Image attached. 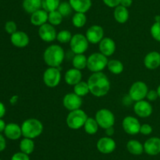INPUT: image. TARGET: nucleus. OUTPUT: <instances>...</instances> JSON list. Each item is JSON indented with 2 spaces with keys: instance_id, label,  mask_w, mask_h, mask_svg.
I'll list each match as a JSON object with an SVG mask.
<instances>
[{
  "instance_id": "39448f33",
  "label": "nucleus",
  "mask_w": 160,
  "mask_h": 160,
  "mask_svg": "<svg viewBox=\"0 0 160 160\" xmlns=\"http://www.w3.org/2000/svg\"><path fill=\"white\" fill-rule=\"evenodd\" d=\"M88 118V117L85 111L80 108L70 111L66 119V122L67 126L71 130H79L81 127H84Z\"/></svg>"
},
{
  "instance_id": "3c124183",
  "label": "nucleus",
  "mask_w": 160,
  "mask_h": 160,
  "mask_svg": "<svg viewBox=\"0 0 160 160\" xmlns=\"http://www.w3.org/2000/svg\"><path fill=\"white\" fill-rule=\"evenodd\" d=\"M156 91H157L158 95H159V97L160 98V84L159 85V86L157 87V89H156Z\"/></svg>"
},
{
  "instance_id": "7ed1b4c3",
  "label": "nucleus",
  "mask_w": 160,
  "mask_h": 160,
  "mask_svg": "<svg viewBox=\"0 0 160 160\" xmlns=\"http://www.w3.org/2000/svg\"><path fill=\"white\" fill-rule=\"evenodd\" d=\"M22 135L23 137L34 139L42 133L44 130L43 124L40 120L34 118L28 119L21 125Z\"/></svg>"
},
{
  "instance_id": "ea45409f",
  "label": "nucleus",
  "mask_w": 160,
  "mask_h": 160,
  "mask_svg": "<svg viewBox=\"0 0 160 160\" xmlns=\"http://www.w3.org/2000/svg\"><path fill=\"white\" fill-rule=\"evenodd\" d=\"M152 125H150L149 124H143V125H141L140 129V133L143 135H149L152 133Z\"/></svg>"
},
{
  "instance_id": "7c9ffc66",
  "label": "nucleus",
  "mask_w": 160,
  "mask_h": 160,
  "mask_svg": "<svg viewBox=\"0 0 160 160\" xmlns=\"http://www.w3.org/2000/svg\"><path fill=\"white\" fill-rule=\"evenodd\" d=\"M73 93H75L77 95L80 96L81 97L88 95L90 93V89H89V86L87 82L81 81L78 84L73 86Z\"/></svg>"
},
{
  "instance_id": "2eb2a0df",
  "label": "nucleus",
  "mask_w": 160,
  "mask_h": 160,
  "mask_svg": "<svg viewBox=\"0 0 160 160\" xmlns=\"http://www.w3.org/2000/svg\"><path fill=\"white\" fill-rule=\"evenodd\" d=\"M134 111L138 117L148 118L152 114L153 108L148 100H142L135 102L134 105Z\"/></svg>"
},
{
  "instance_id": "a19ab883",
  "label": "nucleus",
  "mask_w": 160,
  "mask_h": 160,
  "mask_svg": "<svg viewBox=\"0 0 160 160\" xmlns=\"http://www.w3.org/2000/svg\"><path fill=\"white\" fill-rule=\"evenodd\" d=\"M158 97H159L158 93L157 91L155 90V89L148 90V93H147V96H146V98L148 99V101H155V100H157Z\"/></svg>"
},
{
  "instance_id": "09e8293b",
  "label": "nucleus",
  "mask_w": 160,
  "mask_h": 160,
  "mask_svg": "<svg viewBox=\"0 0 160 160\" xmlns=\"http://www.w3.org/2000/svg\"><path fill=\"white\" fill-rule=\"evenodd\" d=\"M17 99H18V97H17V96H13V97L10 99V103L12 104H14L17 101Z\"/></svg>"
},
{
  "instance_id": "20e7f679",
  "label": "nucleus",
  "mask_w": 160,
  "mask_h": 160,
  "mask_svg": "<svg viewBox=\"0 0 160 160\" xmlns=\"http://www.w3.org/2000/svg\"><path fill=\"white\" fill-rule=\"evenodd\" d=\"M108 62H109V60L107 56L103 55L100 52L94 53L88 57L87 67L92 73L102 72L104 70L105 67H107Z\"/></svg>"
},
{
  "instance_id": "c756f323",
  "label": "nucleus",
  "mask_w": 160,
  "mask_h": 160,
  "mask_svg": "<svg viewBox=\"0 0 160 160\" xmlns=\"http://www.w3.org/2000/svg\"><path fill=\"white\" fill-rule=\"evenodd\" d=\"M98 122L95 120V119L92 117H88V119L86 120L85 123H84V131L90 135H94L98 132Z\"/></svg>"
},
{
  "instance_id": "37998d69",
  "label": "nucleus",
  "mask_w": 160,
  "mask_h": 160,
  "mask_svg": "<svg viewBox=\"0 0 160 160\" xmlns=\"http://www.w3.org/2000/svg\"><path fill=\"white\" fill-rule=\"evenodd\" d=\"M6 147V141L4 136L0 133V152L5 150Z\"/></svg>"
},
{
  "instance_id": "c9c22d12",
  "label": "nucleus",
  "mask_w": 160,
  "mask_h": 160,
  "mask_svg": "<svg viewBox=\"0 0 160 160\" xmlns=\"http://www.w3.org/2000/svg\"><path fill=\"white\" fill-rule=\"evenodd\" d=\"M57 10L62 14V17H67V16L71 14L73 9H72L71 6H70L69 2H62L59 4Z\"/></svg>"
},
{
  "instance_id": "6e6552de",
  "label": "nucleus",
  "mask_w": 160,
  "mask_h": 160,
  "mask_svg": "<svg viewBox=\"0 0 160 160\" xmlns=\"http://www.w3.org/2000/svg\"><path fill=\"white\" fill-rule=\"evenodd\" d=\"M148 88L146 83L142 81H137L133 83L130 87L128 95L131 97L133 101H140L146 98Z\"/></svg>"
},
{
  "instance_id": "c85d7f7f",
  "label": "nucleus",
  "mask_w": 160,
  "mask_h": 160,
  "mask_svg": "<svg viewBox=\"0 0 160 160\" xmlns=\"http://www.w3.org/2000/svg\"><path fill=\"white\" fill-rule=\"evenodd\" d=\"M20 152L27 155H31L34 150V142L33 139L23 137L20 143Z\"/></svg>"
},
{
  "instance_id": "aec40b11",
  "label": "nucleus",
  "mask_w": 160,
  "mask_h": 160,
  "mask_svg": "<svg viewBox=\"0 0 160 160\" xmlns=\"http://www.w3.org/2000/svg\"><path fill=\"white\" fill-rule=\"evenodd\" d=\"M4 134L9 140H12V141L18 140L19 138H20V136H23L21 126L14 122L6 124L4 130Z\"/></svg>"
},
{
  "instance_id": "423d86ee",
  "label": "nucleus",
  "mask_w": 160,
  "mask_h": 160,
  "mask_svg": "<svg viewBox=\"0 0 160 160\" xmlns=\"http://www.w3.org/2000/svg\"><path fill=\"white\" fill-rule=\"evenodd\" d=\"M89 42L85 35L82 34H75L70 42L71 51L74 54H84L88 49Z\"/></svg>"
},
{
  "instance_id": "8fccbe9b",
  "label": "nucleus",
  "mask_w": 160,
  "mask_h": 160,
  "mask_svg": "<svg viewBox=\"0 0 160 160\" xmlns=\"http://www.w3.org/2000/svg\"><path fill=\"white\" fill-rule=\"evenodd\" d=\"M155 22H160V15H156L155 17Z\"/></svg>"
},
{
  "instance_id": "f03ea898",
  "label": "nucleus",
  "mask_w": 160,
  "mask_h": 160,
  "mask_svg": "<svg viewBox=\"0 0 160 160\" xmlns=\"http://www.w3.org/2000/svg\"><path fill=\"white\" fill-rule=\"evenodd\" d=\"M65 58V52L59 45L53 44L45 49L43 59L48 67H59Z\"/></svg>"
},
{
  "instance_id": "79ce46f5",
  "label": "nucleus",
  "mask_w": 160,
  "mask_h": 160,
  "mask_svg": "<svg viewBox=\"0 0 160 160\" xmlns=\"http://www.w3.org/2000/svg\"><path fill=\"white\" fill-rule=\"evenodd\" d=\"M121 0H102L103 3L109 8H116L120 6Z\"/></svg>"
},
{
  "instance_id": "9d476101",
  "label": "nucleus",
  "mask_w": 160,
  "mask_h": 160,
  "mask_svg": "<svg viewBox=\"0 0 160 160\" xmlns=\"http://www.w3.org/2000/svg\"><path fill=\"white\" fill-rule=\"evenodd\" d=\"M141 123L137 118L134 116H127L123 119L122 127L128 134L136 135L140 133Z\"/></svg>"
},
{
  "instance_id": "4c0bfd02",
  "label": "nucleus",
  "mask_w": 160,
  "mask_h": 160,
  "mask_svg": "<svg viewBox=\"0 0 160 160\" xmlns=\"http://www.w3.org/2000/svg\"><path fill=\"white\" fill-rule=\"evenodd\" d=\"M5 30H6V31L8 34L12 35L16 31H17V24L14 21H12V20H9L5 24Z\"/></svg>"
},
{
  "instance_id": "58836bf2",
  "label": "nucleus",
  "mask_w": 160,
  "mask_h": 160,
  "mask_svg": "<svg viewBox=\"0 0 160 160\" xmlns=\"http://www.w3.org/2000/svg\"><path fill=\"white\" fill-rule=\"evenodd\" d=\"M11 160H30L29 155L23 153V152H20L14 154L11 158Z\"/></svg>"
},
{
  "instance_id": "1a4fd4ad",
  "label": "nucleus",
  "mask_w": 160,
  "mask_h": 160,
  "mask_svg": "<svg viewBox=\"0 0 160 160\" xmlns=\"http://www.w3.org/2000/svg\"><path fill=\"white\" fill-rule=\"evenodd\" d=\"M59 67H48L44 72L43 82L45 86L49 88H55L59 84L61 80V72Z\"/></svg>"
},
{
  "instance_id": "a18cd8bd",
  "label": "nucleus",
  "mask_w": 160,
  "mask_h": 160,
  "mask_svg": "<svg viewBox=\"0 0 160 160\" xmlns=\"http://www.w3.org/2000/svg\"><path fill=\"white\" fill-rule=\"evenodd\" d=\"M114 132H115V130H114L113 126L109 127V128H107L105 130V133H106V136H110V137L114 134Z\"/></svg>"
},
{
  "instance_id": "0eeeda50",
  "label": "nucleus",
  "mask_w": 160,
  "mask_h": 160,
  "mask_svg": "<svg viewBox=\"0 0 160 160\" xmlns=\"http://www.w3.org/2000/svg\"><path fill=\"white\" fill-rule=\"evenodd\" d=\"M95 120L98 122L101 128L106 129L113 126L115 124V116L114 114L109 109L102 108L98 110L95 114Z\"/></svg>"
},
{
  "instance_id": "72a5a7b5",
  "label": "nucleus",
  "mask_w": 160,
  "mask_h": 160,
  "mask_svg": "<svg viewBox=\"0 0 160 160\" xmlns=\"http://www.w3.org/2000/svg\"><path fill=\"white\" fill-rule=\"evenodd\" d=\"M62 18L63 17L58 10L52 11V12L48 13V22L53 26H58L62 23Z\"/></svg>"
},
{
  "instance_id": "cd10ccee",
  "label": "nucleus",
  "mask_w": 160,
  "mask_h": 160,
  "mask_svg": "<svg viewBox=\"0 0 160 160\" xmlns=\"http://www.w3.org/2000/svg\"><path fill=\"white\" fill-rule=\"evenodd\" d=\"M88 57L84 54H75L72 60V65L74 68L83 70L87 67Z\"/></svg>"
},
{
  "instance_id": "f257e3e1",
  "label": "nucleus",
  "mask_w": 160,
  "mask_h": 160,
  "mask_svg": "<svg viewBox=\"0 0 160 160\" xmlns=\"http://www.w3.org/2000/svg\"><path fill=\"white\" fill-rule=\"evenodd\" d=\"M90 93L97 97L106 96L110 89V81L102 72L93 73L88 79Z\"/></svg>"
},
{
  "instance_id": "4be33fe9",
  "label": "nucleus",
  "mask_w": 160,
  "mask_h": 160,
  "mask_svg": "<svg viewBox=\"0 0 160 160\" xmlns=\"http://www.w3.org/2000/svg\"><path fill=\"white\" fill-rule=\"evenodd\" d=\"M73 10L76 13H86L92 7V0H69Z\"/></svg>"
},
{
  "instance_id": "c03bdc74",
  "label": "nucleus",
  "mask_w": 160,
  "mask_h": 160,
  "mask_svg": "<svg viewBox=\"0 0 160 160\" xmlns=\"http://www.w3.org/2000/svg\"><path fill=\"white\" fill-rule=\"evenodd\" d=\"M132 3L133 0H121V1H120V5L124 6V7L128 8L132 5Z\"/></svg>"
},
{
  "instance_id": "bb28decb",
  "label": "nucleus",
  "mask_w": 160,
  "mask_h": 160,
  "mask_svg": "<svg viewBox=\"0 0 160 160\" xmlns=\"http://www.w3.org/2000/svg\"><path fill=\"white\" fill-rule=\"evenodd\" d=\"M107 67L111 73L114 75H120L124 70V66L123 64L119 60H110L109 61L107 64Z\"/></svg>"
},
{
  "instance_id": "603ef678",
  "label": "nucleus",
  "mask_w": 160,
  "mask_h": 160,
  "mask_svg": "<svg viewBox=\"0 0 160 160\" xmlns=\"http://www.w3.org/2000/svg\"><path fill=\"white\" fill-rule=\"evenodd\" d=\"M0 160H2V159H1V158H0Z\"/></svg>"
},
{
  "instance_id": "f8f14e48",
  "label": "nucleus",
  "mask_w": 160,
  "mask_h": 160,
  "mask_svg": "<svg viewBox=\"0 0 160 160\" xmlns=\"http://www.w3.org/2000/svg\"><path fill=\"white\" fill-rule=\"evenodd\" d=\"M38 35L42 41L45 42H52L55 41L57 37V32L55 26L46 23L39 27Z\"/></svg>"
},
{
  "instance_id": "6ab92c4d",
  "label": "nucleus",
  "mask_w": 160,
  "mask_h": 160,
  "mask_svg": "<svg viewBox=\"0 0 160 160\" xmlns=\"http://www.w3.org/2000/svg\"><path fill=\"white\" fill-rule=\"evenodd\" d=\"M10 41L12 45L18 48H23L29 44V36L24 31H17L10 36Z\"/></svg>"
},
{
  "instance_id": "f3484780",
  "label": "nucleus",
  "mask_w": 160,
  "mask_h": 160,
  "mask_svg": "<svg viewBox=\"0 0 160 160\" xmlns=\"http://www.w3.org/2000/svg\"><path fill=\"white\" fill-rule=\"evenodd\" d=\"M100 53H102L106 56H110L115 53L116 43L113 39L109 37H104L101 42L98 43Z\"/></svg>"
},
{
  "instance_id": "473e14b6",
  "label": "nucleus",
  "mask_w": 160,
  "mask_h": 160,
  "mask_svg": "<svg viewBox=\"0 0 160 160\" xmlns=\"http://www.w3.org/2000/svg\"><path fill=\"white\" fill-rule=\"evenodd\" d=\"M60 3V0H42V9L48 13L57 10Z\"/></svg>"
},
{
  "instance_id": "4468645a",
  "label": "nucleus",
  "mask_w": 160,
  "mask_h": 160,
  "mask_svg": "<svg viewBox=\"0 0 160 160\" xmlns=\"http://www.w3.org/2000/svg\"><path fill=\"white\" fill-rule=\"evenodd\" d=\"M96 147L99 152L102 154H110L115 151L117 147L116 141L110 136H102L96 144Z\"/></svg>"
},
{
  "instance_id": "e433bc0d",
  "label": "nucleus",
  "mask_w": 160,
  "mask_h": 160,
  "mask_svg": "<svg viewBox=\"0 0 160 160\" xmlns=\"http://www.w3.org/2000/svg\"><path fill=\"white\" fill-rule=\"evenodd\" d=\"M150 33L155 40L160 42V22H155L152 25Z\"/></svg>"
},
{
  "instance_id": "2f4dec72",
  "label": "nucleus",
  "mask_w": 160,
  "mask_h": 160,
  "mask_svg": "<svg viewBox=\"0 0 160 160\" xmlns=\"http://www.w3.org/2000/svg\"><path fill=\"white\" fill-rule=\"evenodd\" d=\"M87 23V17L83 13H75L72 17V24L75 28H83Z\"/></svg>"
},
{
  "instance_id": "a878e982",
  "label": "nucleus",
  "mask_w": 160,
  "mask_h": 160,
  "mask_svg": "<svg viewBox=\"0 0 160 160\" xmlns=\"http://www.w3.org/2000/svg\"><path fill=\"white\" fill-rule=\"evenodd\" d=\"M127 149L134 155H140L145 152L144 145L137 140H130L127 144Z\"/></svg>"
},
{
  "instance_id": "393cba45",
  "label": "nucleus",
  "mask_w": 160,
  "mask_h": 160,
  "mask_svg": "<svg viewBox=\"0 0 160 160\" xmlns=\"http://www.w3.org/2000/svg\"><path fill=\"white\" fill-rule=\"evenodd\" d=\"M23 8L28 13L32 14L42 9V0H23Z\"/></svg>"
},
{
  "instance_id": "49530a36",
  "label": "nucleus",
  "mask_w": 160,
  "mask_h": 160,
  "mask_svg": "<svg viewBox=\"0 0 160 160\" xmlns=\"http://www.w3.org/2000/svg\"><path fill=\"white\" fill-rule=\"evenodd\" d=\"M6 107H5L4 104H2V102H0V119L3 117L6 114Z\"/></svg>"
},
{
  "instance_id": "9b49d317",
  "label": "nucleus",
  "mask_w": 160,
  "mask_h": 160,
  "mask_svg": "<svg viewBox=\"0 0 160 160\" xmlns=\"http://www.w3.org/2000/svg\"><path fill=\"white\" fill-rule=\"evenodd\" d=\"M82 99L75 93H69L64 96L62 99V104L68 111H74L80 109L82 105Z\"/></svg>"
},
{
  "instance_id": "f704fd0d",
  "label": "nucleus",
  "mask_w": 160,
  "mask_h": 160,
  "mask_svg": "<svg viewBox=\"0 0 160 160\" xmlns=\"http://www.w3.org/2000/svg\"><path fill=\"white\" fill-rule=\"evenodd\" d=\"M72 37H73V35H72L70 31H69L68 30H62L59 33H57L56 40L60 43L66 44L70 42Z\"/></svg>"
},
{
  "instance_id": "b1692460",
  "label": "nucleus",
  "mask_w": 160,
  "mask_h": 160,
  "mask_svg": "<svg viewBox=\"0 0 160 160\" xmlns=\"http://www.w3.org/2000/svg\"><path fill=\"white\" fill-rule=\"evenodd\" d=\"M113 16L116 21L118 22L119 24H124L129 19V11L128 8L120 5L114 9Z\"/></svg>"
},
{
  "instance_id": "a211bd4d",
  "label": "nucleus",
  "mask_w": 160,
  "mask_h": 160,
  "mask_svg": "<svg viewBox=\"0 0 160 160\" xmlns=\"http://www.w3.org/2000/svg\"><path fill=\"white\" fill-rule=\"evenodd\" d=\"M144 65L149 70H156L160 66V53L157 51L149 52L144 58Z\"/></svg>"
},
{
  "instance_id": "dca6fc26",
  "label": "nucleus",
  "mask_w": 160,
  "mask_h": 160,
  "mask_svg": "<svg viewBox=\"0 0 160 160\" xmlns=\"http://www.w3.org/2000/svg\"><path fill=\"white\" fill-rule=\"evenodd\" d=\"M144 151L148 155H157L160 153V138L152 136L144 143Z\"/></svg>"
},
{
  "instance_id": "ddd939ff",
  "label": "nucleus",
  "mask_w": 160,
  "mask_h": 160,
  "mask_svg": "<svg viewBox=\"0 0 160 160\" xmlns=\"http://www.w3.org/2000/svg\"><path fill=\"white\" fill-rule=\"evenodd\" d=\"M85 36L89 43L98 44L104 38V30L99 25H92L87 30Z\"/></svg>"
},
{
  "instance_id": "412c9836",
  "label": "nucleus",
  "mask_w": 160,
  "mask_h": 160,
  "mask_svg": "<svg viewBox=\"0 0 160 160\" xmlns=\"http://www.w3.org/2000/svg\"><path fill=\"white\" fill-rule=\"evenodd\" d=\"M64 80H65L66 83L70 86H75L82 81V73H81V70L74 68H70L68 71H67L64 75Z\"/></svg>"
},
{
  "instance_id": "5701e85b",
  "label": "nucleus",
  "mask_w": 160,
  "mask_h": 160,
  "mask_svg": "<svg viewBox=\"0 0 160 160\" xmlns=\"http://www.w3.org/2000/svg\"><path fill=\"white\" fill-rule=\"evenodd\" d=\"M48 13L45 9H41L31 15V23L34 26L41 27L48 22Z\"/></svg>"
},
{
  "instance_id": "de8ad7c7",
  "label": "nucleus",
  "mask_w": 160,
  "mask_h": 160,
  "mask_svg": "<svg viewBox=\"0 0 160 160\" xmlns=\"http://www.w3.org/2000/svg\"><path fill=\"white\" fill-rule=\"evenodd\" d=\"M6 122H5L4 120H2V119H0V133H2V132H4L5 130V128H6Z\"/></svg>"
}]
</instances>
